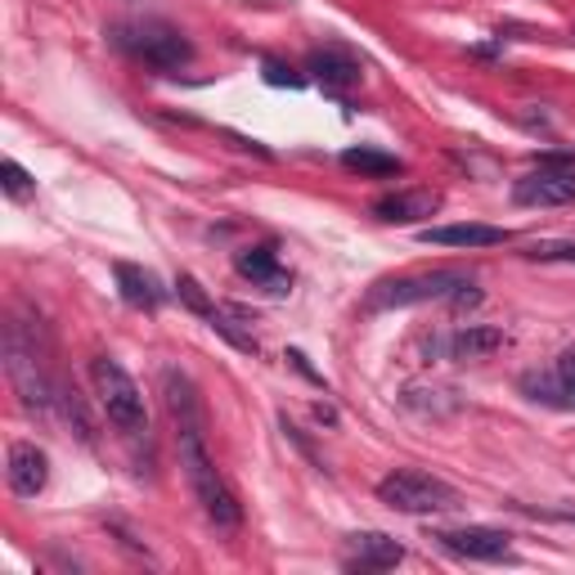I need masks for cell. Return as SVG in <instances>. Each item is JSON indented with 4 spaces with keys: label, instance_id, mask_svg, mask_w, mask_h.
I'll return each mask as SVG.
<instances>
[{
    "label": "cell",
    "instance_id": "1",
    "mask_svg": "<svg viewBox=\"0 0 575 575\" xmlns=\"http://www.w3.org/2000/svg\"><path fill=\"white\" fill-rule=\"evenodd\" d=\"M176 446H180V468L202 503V513L216 531H234L243 522L239 494L226 485L221 468H216L211 450H207V422H176Z\"/></svg>",
    "mask_w": 575,
    "mask_h": 575
},
{
    "label": "cell",
    "instance_id": "2",
    "mask_svg": "<svg viewBox=\"0 0 575 575\" xmlns=\"http://www.w3.org/2000/svg\"><path fill=\"white\" fill-rule=\"evenodd\" d=\"M91 383H95L100 409L108 414V422L122 431V437H144V431H149V405H144V391L113 355L91 359Z\"/></svg>",
    "mask_w": 575,
    "mask_h": 575
},
{
    "label": "cell",
    "instance_id": "3",
    "mask_svg": "<svg viewBox=\"0 0 575 575\" xmlns=\"http://www.w3.org/2000/svg\"><path fill=\"white\" fill-rule=\"evenodd\" d=\"M378 499L396 513H409V518H427V513H450L459 509V490L431 472H418V468H396L378 481Z\"/></svg>",
    "mask_w": 575,
    "mask_h": 575
},
{
    "label": "cell",
    "instance_id": "4",
    "mask_svg": "<svg viewBox=\"0 0 575 575\" xmlns=\"http://www.w3.org/2000/svg\"><path fill=\"white\" fill-rule=\"evenodd\" d=\"M468 283L463 270H427V274H400V279H378L365 297V311H405L422 302H450Z\"/></svg>",
    "mask_w": 575,
    "mask_h": 575
},
{
    "label": "cell",
    "instance_id": "5",
    "mask_svg": "<svg viewBox=\"0 0 575 575\" xmlns=\"http://www.w3.org/2000/svg\"><path fill=\"white\" fill-rule=\"evenodd\" d=\"M117 50L135 54L139 63H149L158 72H180L189 59H194V45L185 32H176L171 23H126V28H113L108 32Z\"/></svg>",
    "mask_w": 575,
    "mask_h": 575
},
{
    "label": "cell",
    "instance_id": "6",
    "mask_svg": "<svg viewBox=\"0 0 575 575\" xmlns=\"http://www.w3.org/2000/svg\"><path fill=\"white\" fill-rule=\"evenodd\" d=\"M513 198L522 207H566L575 202V158L571 154H544L535 171H526L513 185Z\"/></svg>",
    "mask_w": 575,
    "mask_h": 575
},
{
    "label": "cell",
    "instance_id": "7",
    "mask_svg": "<svg viewBox=\"0 0 575 575\" xmlns=\"http://www.w3.org/2000/svg\"><path fill=\"white\" fill-rule=\"evenodd\" d=\"M6 369H10V383H14L19 400H23V409H45V405H50L54 391H50L45 374L36 369V351L23 342L19 324L6 328Z\"/></svg>",
    "mask_w": 575,
    "mask_h": 575
},
{
    "label": "cell",
    "instance_id": "8",
    "mask_svg": "<svg viewBox=\"0 0 575 575\" xmlns=\"http://www.w3.org/2000/svg\"><path fill=\"white\" fill-rule=\"evenodd\" d=\"M431 540H437L441 548H450L454 557H468V562H499V557H509V548H513V535L509 531H494V526L437 531Z\"/></svg>",
    "mask_w": 575,
    "mask_h": 575
},
{
    "label": "cell",
    "instance_id": "9",
    "mask_svg": "<svg viewBox=\"0 0 575 575\" xmlns=\"http://www.w3.org/2000/svg\"><path fill=\"white\" fill-rule=\"evenodd\" d=\"M405 562V544L383 531H355L346 535V566L351 571H391Z\"/></svg>",
    "mask_w": 575,
    "mask_h": 575
},
{
    "label": "cell",
    "instance_id": "10",
    "mask_svg": "<svg viewBox=\"0 0 575 575\" xmlns=\"http://www.w3.org/2000/svg\"><path fill=\"white\" fill-rule=\"evenodd\" d=\"M6 477H10V490L19 499H36L50 481V454L32 441H14L10 446V459H6Z\"/></svg>",
    "mask_w": 575,
    "mask_h": 575
},
{
    "label": "cell",
    "instance_id": "11",
    "mask_svg": "<svg viewBox=\"0 0 575 575\" xmlns=\"http://www.w3.org/2000/svg\"><path fill=\"white\" fill-rule=\"evenodd\" d=\"M306 72L324 86V91H333V95H342L346 86H359V59L355 54H346V50H337V45H324V50H311V59H306Z\"/></svg>",
    "mask_w": 575,
    "mask_h": 575
},
{
    "label": "cell",
    "instance_id": "12",
    "mask_svg": "<svg viewBox=\"0 0 575 575\" xmlns=\"http://www.w3.org/2000/svg\"><path fill=\"white\" fill-rule=\"evenodd\" d=\"M441 207V194L437 189H400V194H387L374 202V216L383 226H414V221H427L431 211Z\"/></svg>",
    "mask_w": 575,
    "mask_h": 575
},
{
    "label": "cell",
    "instance_id": "13",
    "mask_svg": "<svg viewBox=\"0 0 575 575\" xmlns=\"http://www.w3.org/2000/svg\"><path fill=\"white\" fill-rule=\"evenodd\" d=\"M234 270L243 274V279H252V283H261L265 293H288L293 288V274H283L279 270V252H274V243H257V248H243L239 257H234Z\"/></svg>",
    "mask_w": 575,
    "mask_h": 575
},
{
    "label": "cell",
    "instance_id": "14",
    "mask_svg": "<svg viewBox=\"0 0 575 575\" xmlns=\"http://www.w3.org/2000/svg\"><path fill=\"white\" fill-rule=\"evenodd\" d=\"M113 279H117V293H122V302L126 306H135V311H158L163 306V288H158V279L149 274V270H139V265H130V261H117L113 265Z\"/></svg>",
    "mask_w": 575,
    "mask_h": 575
},
{
    "label": "cell",
    "instance_id": "15",
    "mask_svg": "<svg viewBox=\"0 0 575 575\" xmlns=\"http://www.w3.org/2000/svg\"><path fill=\"white\" fill-rule=\"evenodd\" d=\"M518 387H522L526 400H535V405H544V409H575V391L562 383L557 369H526V374L518 378Z\"/></svg>",
    "mask_w": 575,
    "mask_h": 575
},
{
    "label": "cell",
    "instance_id": "16",
    "mask_svg": "<svg viewBox=\"0 0 575 575\" xmlns=\"http://www.w3.org/2000/svg\"><path fill=\"white\" fill-rule=\"evenodd\" d=\"M418 239L437 243V248H494V243L509 239V230H494V226H431Z\"/></svg>",
    "mask_w": 575,
    "mask_h": 575
},
{
    "label": "cell",
    "instance_id": "17",
    "mask_svg": "<svg viewBox=\"0 0 575 575\" xmlns=\"http://www.w3.org/2000/svg\"><path fill=\"white\" fill-rule=\"evenodd\" d=\"M441 346L450 351V359H485V355H494V351L503 346V328H490V324H468V328L450 333Z\"/></svg>",
    "mask_w": 575,
    "mask_h": 575
},
{
    "label": "cell",
    "instance_id": "18",
    "mask_svg": "<svg viewBox=\"0 0 575 575\" xmlns=\"http://www.w3.org/2000/svg\"><path fill=\"white\" fill-rule=\"evenodd\" d=\"M405 405L414 409V414H427V418H450V414H459L463 409V400H459V391H450V387H437V383H414V387H405Z\"/></svg>",
    "mask_w": 575,
    "mask_h": 575
},
{
    "label": "cell",
    "instance_id": "19",
    "mask_svg": "<svg viewBox=\"0 0 575 575\" xmlns=\"http://www.w3.org/2000/svg\"><path fill=\"white\" fill-rule=\"evenodd\" d=\"M342 167L346 171H359V176H374V180H387V176H400V158L391 154H378V149H346L342 154Z\"/></svg>",
    "mask_w": 575,
    "mask_h": 575
},
{
    "label": "cell",
    "instance_id": "20",
    "mask_svg": "<svg viewBox=\"0 0 575 575\" xmlns=\"http://www.w3.org/2000/svg\"><path fill=\"white\" fill-rule=\"evenodd\" d=\"M0 185H6V194L14 198V202H28L32 194H36V180L14 163V158H6V163H0Z\"/></svg>",
    "mask_w": 575,
    "mask_h": 575
},
{
    "label": "cell",
    "instance_id": "21",
    "mask_svg": "<svg viewBox=\"0 0 575 575\" xmlns=\"http://www.w3.org/2000/svg\"><path fill=\"white\" fill-rule=\"evenodd\" d=\"M176 297H180V302H185V306H189L194 315H202V320H207V315L216 311V302H211V297L202 293V283H198L194 274H180V279H176Z\"/></svg>",
    "mask_w": 575,
    "mask_h": 575
},
{
    "label": "cell",
    "instance_id": "22",
    "mask_svg": "<svg viewBox=\"0 0 575 575\" xmlns=\"http://www.w3.org/2000/svg\"><path fill=\"white\" fill-rule=\"evenodd\" d=\"M261 77H265L270 86H288V91H297V86H302L297 72L288 67V63H279V59H265V63H261Z\"/></svg>",
    "mask_w": 575,
    "mask_h": 575
},
{
    "label": "cell",
    "instance_id": "23",
    "mask_svg": "<svg viewBox=\"0 0 575 575\" xmlns=\"http://www.w3.org/2000/svg\"><path fill=\"white\" fill-rule=\"evenodd\" d=\"M531 261H575V243H531Z\"/></svg>",
    "mask_w": 575,
    "mask_h": 575
},
{
    "label": "cell",
    "instance_id": "24",
    "mask_svg": "<svg viewBox=\"0 0 575 575\" xmlns=\"http://www.w3.org/2000/svg\"><path fill=\"white\" fill-rule=\"evenodd\" d=\"M553 369H557V374H562V383L575 391V346H566V351L557 355V365H553Z\"/></svg>",
    "mask_w": 575,
    "mask_h": 575
},
{
    "label": "cell",
    "instance_id": "25",
    "mask_svg": "<svg viewBox=\"0 0 575 575\" xmlns=\"http://www.w3.org/2000/svg\"><path fill=\"white\" fill-rule=\"evenodd\" d=\"M315 418H320V422H337V414H333L328 405H315Z\"/></svg>",
    "mask_w": 575,
    "mask_h": 575
},
{
    "label": "cell",
    "instance_id": "26",
    "mask_svg": "<svg viewBox=\"0 0 575 575\" xmlns=\"http://www.w3.org/2000/svg\"><path fill=\"white\" fill-rule=\"evenodd\" d=\"M562 522H575V513H566V518H562Z\"/></svg>",
    "mask_w": 575,
    "mask_h": 575
},
{
    "label": "cell",
    "instance_id": "27",
    "mask_svg": "<svg viewBox=\"0 0 575 575\" xmlns=\"http://www.w3.org/2000/svg\"><path fill=\"white\" fill-rule=\"evenodd\" d=\"M571 36H575V28H571Z\"/></svg>",
    "mask_w": 575,
    "mask_h": 575
}]
</instances>
